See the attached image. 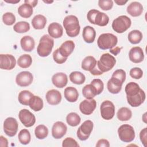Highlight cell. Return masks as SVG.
I'll use <instances>...</instances> for the list:
<instances>
[{"mask_svg":"<svg viewBox=\"0 0 147 147\" xmlns=\"http://www.w3.org/2000/svg\"><path fill=\"white\" fill-rule=\"evenodd\" d=\"M63 24L66 33L69 37H74L79 34L80 26L78 18L75 16L69 15L66 16L63 20Z\"/></svg>","mask_w":147,"mask_h":147,"instance_id":"6da1fadb","label":"cell"},{"mask_svg":"<svg viewBox=\"0 0 147 147\" xmlns=\"http://www.w3.org/2000/svg\"><path fill=\"white\" fill-rule=\"evenodd\" d=\"M53 45V39L49 35L44 34L40 40L37 48V52L41 57H47L51 54Z\"/></svg>","mask_w":147,"mask_h":147,"instance_id":"7a4b0ae2","label":"cell"},{"mask_svg":"<svg viewBox=\"0 0 147 147\" xmlns=\"http://www.w3.org/2000/svg\"><path fill=\"white\" fill-rule=\"evenodd\" d=\"M87 18L90 23L100 26L107 25L109 21V18L107 14L96 9H92L88 11Z\"/></svg>","mask_w":147,"mask_h":147,"instance_id":"3957f363","label":"cell"},{"mask_svg":"<svg viewBox=\"0 0 147 147\" xmlns=\"http://www.w3.org/2000/svg\"><path fill=\"white\" fill-rule=\"evenodd\" d=\"M118 42V38L116 36L112 33L101 34L97 40L98 47L103 50L110 49L114 47Z\"/></svg>","mask_w":147,"mask_h":147,"instance_id":"277c9868","label":"cell"},{"mask_svg":"<svg viewBox=\"0 0 147 147\" xmlns=\"http://www.w3.org/2000/svg\"><path fill=\"white\" fill-rule=\"evenodd\" d=\"M116 63L115 57L109 53H104L101 55L99 61H97V67L102 73L111 70Z\"/></svg>","mask_w":147,"mask_h":147,"instance_id":"5b68a950","label":"cell"},{"mask_svg":"<svg viewBox=\"0 0 147 147\" xmlns=\"http://www.w3.org/2000/svg\"><path fill=\"white\" fill-rule=\"evenodd\" d=\"M131 21L126 16H120L113 20V29L118 33H122L126 31L131 26Z\"/></svg>","mask_w":147,"mask_h":147,"instance_id":"8992f818","label":"cell"},{"mask_svg":"<svg viewBox=\"0 0 147 147\" xmlns=\"http://www.w3.org/2000/svg\"><path fill=\"white\" fill-rule=\"evenodd\" d=\"M119 139L124 142H130L135 138V131L131 125L124 124L121 125L118 129Z\"/></svg>","mask_w":147,"mask_h":147,"instance_id":"52a82bcc","label":"cell"},{"mask_svg":"<svg viewBox=\"0 0 147 147\" xmlns=\"http://www.w3.org/2000/svg\"><path fill=\"white\" fill-rule=\"evenodd\" d=\"M94 124L90 120L85 121L77 130V137L81 141H85L88 138L93 129Z\"/></svg>","mask_w":147,"mask_h":147,"instance_id":"ba28073f","label":"cell"},{"mask_svg":"<svg viewBox=\"0 0 147 147\" xmlns=\"http://www.w3.org/2000/svg\"><path fill=\"white\" fill-rule=\"evenodd\" d=\"M100 115L106 120H110L115 114V106L110 100L103 101L100 107Z\"/></svg>","mask_w":147,"mask_h":147,"instance_id":"9c48e42d","label":"cell"},{"mask_svg":"<svg viewBox=\"0 0 147 147\" xmlns=\"http://www.w3.org/2000/svg\"><path fill=\"white\" fill-rule=\"evenodd\" d=\"M18 128V124L17 120L13 117L7 118L3 123V130L5 133L9 136H14Z\"/></svg>","mask_w":147,"mask_h":147,"instance_id":"30bf717a","label":"cell"},{"mask_svg":"<svg viewBox=\"0 0 147 147\" xmlns=\"http://www.w3.org/2000/svg\"><path fill=\"white\" fill-rule=\"evenodd\" d=\"M18 117L21 123L26 127L33 126L36 122L34 115L29 110L24 109L20 111Z\"/></svg>","mask_w":147,"mask_h":147,"instance_id":"8fae6325","label":"cell"},{"mask_svg":"<svg viewBox=\"0 0 147 147\" xmlns=\"http://www.w3.org/2000/svg\"><path fill=\"white\" fill-rule=\"evenodd\" d=\"M16 64L15 57L9 54L0 55V68L2 69L11 70L13 69Z\"/></svg>","mask_w":147,"mask_h":147,"instance_id":"7c38bea8","label":"cell"},{"mask_svg":"<svg viewBox=\"0 0 147 147\" xmlns=\"http://www.w3.org/2000/svg\"><path fill=\"white\" fill-rule=\"evenodd\" d=\"M33 82L32 74L29 71H22L17 74L16 82L20 87H27Z\"/></svg>","mask_w":147,"mask_h":147,"instance_id":"4fadbf2b","label":"cell"},{"mask_svg":"<svg viewBox=\"0 0 147 147\" xmlns=\"http://www.w3.org/2000/svg\"><path fill=\"white\" fill-rule=\"evenodd\" d=\"M96 107V100L94 99L83 100L79 105L80 112L84 115H90L95 110Z\"/></svg>","mask_w":147,"mask_h":147,"instance_id":"5bb4252c","label":"cell"},{"mask_svg":"<svg viewBox=\"0 0 147 147\" xmlns=\"http://www.w3.org/2000/svg\"><path fill=\"white\" fill-rule=\"evenodd\" d=\"M67 130L66 125L61 121L55 122L52 128V135L56 139L62 138L65 134Z\"/></svg>","mask_w":147,"mask_h":147,"instance_id":"9a60e30c","label":"cell"},{"mask_svg":"<svg viewBox=\"0 0 147 147\" xmlns=\"http://www.w3.org/2000/svg\"><path fill=\"white\" fill-rule=\"evenodd\" d=\"M129 59L134 63H139L143 61L144 54L143 50L140 47H133L129 53Z\"/></svg>","mask_w":147,"mask_h":147,"instance_id":"2e32d148","label":"cell"},{"mask_svg":"<svg viewBox=\"0 0 147 147\" xmlns=\"http://www.w3.org/2000/svg\"><path fill=\"white\" fill-rule=\"evenodd\" d=\"M127 100L128 103L132 107H138L140 106L145 101L146 98V95L145 92L141 88L139 92L132 96H127Z\"/></svg>","mask_w":147,"mask_h":147,"instance_id":"e0dca14e","label":"cell"},{"mask_svg":"<svg viewBox=\"0 0 147 147\" xmlns=\"http://www.w3.org/2000/svg\"><path fill=\"white\" fill-rule=\"evenodd\" d=\"M47 102L51 105H57L61 100V94L57 90L52 89L49 90L45 96Z\"/></svg>","mask_w":147,"mask_h":147,"instance_id":"ac0fdd59","label":"cell"},{"mask_svg":"<svg viewBox=\"0 0 147 147\" xmlns=\"http://www.w3.org/2000/svg\"><path fill=\"white\" fill-rule=\"evenodd\" d=\"M52 82L53 85L56 87L63 88L68 83V78L65 74L63 72H58L52 76Z\"/></svg>","mask_w":147,"mask_h":147,"instance_id":"d6986e66","label":"cell"},{"mask_svg":"<svg viewBox=\"0 0 147 147\" xmlns=\"http://www.w3.org/2000/svg\"><path fill=\"white\" fill-rule=\"evenodd\" d=\"M48 32L51 37L58 38L63 36V28L60 24L52 22L49 24L48 28Z\"/></svg>","mask_w":147,"mask_h":147,"instance_id":"ffe728a7","label":"cell"},{"mask_svg":"<svg viewBox=\"0 0 147 147\" xmlns=\"http://www.w3.org/2000/svg\"><path fill=\"white\" fill-rule=\"evenodd\" d=\"M75 48V43L72 40H67L64 42L60 48L59 51L61 55L64 57H68L74 51Z\"/></svg>","mask_w":147,"mask_h":147,"instance_id":"44dd1931","label":"cell"},{"mask_svg":"<svg viewBox=\"0 0 147 147\" xmlns=\"http://www.w3.org/2000/svg\"><path fill=\"white\" fill-rule=\"evenodd\" d=\"M127 12L132 17H138L143 11V6L138 2H133L127 7Z\"/></svg>","mask_w":147,"mask_h":147,"instance_id":"7402d4cb","label":"cell"},{"mask_svg":"<svg viewBox=\"0 0 147 147\" xmlns=\"http://www.w3.org/2000/svg\"><path fill=\"white\" fill-rule=\"evenodd\" d=\"M82 36L85 42L87 43H92L96 37L95 30L91 26H86L83 28Z\"/></svg>","mask_w":147,"mask_h":147,"instance_id":"603a6c76","label":"cell"},{"mask_svg":"<svg viewBox=\"0 0 147 147\" xmlns=\"http://www.w3.org/2000/svg\"><path fill=\"white\" fill-rule=\"evenodd\" d=\"M21 48L26 52H31L34 48L35 42L33 37L30 36H24L20 41Z\"/></svg>","mask_w":147,"mask_h":147,"instance_id":"cb8c5ba5","label":"cell"},{"mask_svg":"<svg viewBox=\"0 0 147 147\" xmlns=\"http://www.w3.org/2000/svg\"><path fill=\"white\" fill-rule=\"evenodd\" d=\"M97 66L96 59L91 56L86 57L82 62V68L85 71H91Z\"/></svg>","mask_w":147,"mask_h":147,"instance_id":"d4e9b609","label":"cell"},{"mask_svg":"<svg viewBox=\"0 0 147 147\" xmlns=\"http://www.w3.org/2000/svg\"><path fill=\"white\" fill-rule=\"evenodd\" d=\"M122 86V83H121L119 80L112 77L109 80L107 84V87L110 93L114 94H118L121 91Z\"/></svg>","mask_w":147,"mask_h":147,"instance_id":"484cf974","label":"cell"},{"mask_svg":"<svg viewBox=\"0 0 147 147\" xmlns=\"http://www.w3.org/2000/svg\"><path fill=\"white\" fill-rule=\"evenodd\" d=\"M65 98L69 102H76L79 97L78 90L73 87H66L64 91Z\"/></svg>","mask_w":147,"mask_h":147,"instance_id":"4316f807","label":"cell"},{"mask_svg":"<svg viewBox=\"0 0 147 147\" xmlns=\"http://www.w3.org/2000/svg\"><path fill=\"white\" fill-rule=\"evenodd\" d=\"M47 24V19L43 15L38 14L33 17L32 20V26L35 29H42Z\"/></svg>","mask_w":147,"mask_h":147,"instance_id":"83f0119b","label":"cell"},{"mask_svg":"<svg viewBox=\"0 0 147 147\" xmlns=\"http://www.w3.org/2000/svg\"><path fill=\"white\" fill-rule=\"evenodd\" d=\"M19 15L25 18H29L33 13V7L27 3L22 4L18 9Z\"/></svg>","mask_w":147,"mask_h":147,"instance_id":"f1b7e54d","label":"cell"},{"mask_svg":"<svg viewBox=\"0 0 147 147\" xmlns=\"http://www.w3.org/2000/svg\"><path fill=\"white\" fill-rule=\"evenodd\" d=\"M33 96L34 95L29 91L23 90L19 93L18 99L21 104L25 106H29V102Z\"/></svg>","mask_w":147,"mask_h":147,"instance_id":"f546056e","label":"cell"},{"mask_svg":"<svg viewBox=\"0 0 147 147\" xmlns=\"http://www.w3.org/2000/svg\"><path fill=\"white\" fill-rule=\"evenodd\" d=\"M140 90L141 88L139 85L137 83L133 82L127 83L125 89L127 96H132L137 95Z\"/></svg>","mask_w":147,"mask_h":147,"instance_id":"4dcf8cb0","label":"cell"},{"mask_svg":"<svg viewBox=\"0 0 147 147\" xmlns=\"http://www.w3.org/2000/svg\"><path fill=\"white\" fill-rule=\"evenodd\" d=\"M43 100L38 96L34 95L31 99L29 106L31 109L34 111H39L43 108Z\"/></svg>","mask_w":147,"mask_h":147,"instance_id":"1f68e13d","label":"cell"},{"mask_svg":"<svg viewBox=\"0 0 147 147\" xmlns=\"http://www.w3.org/2000/svg\"><path fill=\"white\" fill-rule=\"evenodd\" d=\"M117 116L119 121H127L131 118L132 112L129 108L123 107L118 110Z\"/></svg>","mask_w":147,"mask_h":147,"instance_id":"d6a6232c","label":"cell"},{"mask_svg":"<svg viewBox=\"0 0 147 147\" xmlns=\"http://www.w3.org/2000/svg\"><path fill=\"white\" fill-rule=\"evenodd\" d=\"M70 80L76 84H82L84 83L86 77L83 74L79 71L72 72L69 75Z\"/></svg>","mask_w":147,"mask_h":147,"instance_id":"836d02e7","label":"cell"},{"mask_svg":"<svg viewBox=\"0 0 147 147\" xmlns=\"http://www.w3.org/2000/svg\"><path fill=\"white\" fill-rule=\"evenodd\" d=\"M32 63V59L28 54H24L19 57L17 60V64L22 68L29 67Z\"/></svg>","mask_w":147,"mask_h":147,"instance_id":"e575fe53","label":"cell"},{"mask_svg":"<svg viewBox=\"0 0 147 147\" xmlns=\"http://www.w3.org/2000/svg\"><path fill=\"white\" fill-rule=\"evenodd\" d=\"M142 34L138 30H133L128 34V40L133 44H137L140 42L142 39Z\"/></svg>","mask_w":147,"mask_h":147,"instance_id":"d590c367","label":"cell"},{"mask_svg":"<svg viewBox=\"0 0 147 147\" xmlns=\"http://www.w3.org/2000/svg\"><path fill=\"white\" fill-rule=\"evenodd\" d=\"M82 94L83 96L87 99H92L97 95L96 89L91 84H87L83 88Z\"/></svg>","mask_w":147,"mask_h":147,"instance_id":"8d00e7d4","label":"cell"},{"mask_svg":"<svg viewBox=\"0 0 147 147\" xmlns=\"http://www.w3.org/2000/svg\"><path fill=\"white\" fill-rule=\"evenodd\" d=\"M66 121L67 123L71 126H78L80 121L81 119L80 116L76 113L72 112L69 113L66 117Z\"/></svg>","mask_w":147,"mask_h":147,"instance_id":"74e56055","label":"cell"},{"mask_svg":"<svg viewBox=\"0 0 147 147\" xmlns=\"http://www.w3.org/2000/svg\"><path fill=\"white\" fill-rule=\"evenodd\" d=\"M34 134L36 137L39 140L46 138L48 134V129L44 125H39L35 128Z\"/></svg>","mask_w":147,"mask_h":147,"instance_id":"f35d334b","label":"cell"},{"mask_svg":"<svg viewBox=\"0 0 147 147\" xmlns=\"http://www.w3.org/2000/svg\"><path fill=\"white\" fill-rule=\"evenodd\" d=\"M18 138L21 144L23 145L28 144L31 140V136L29 131L26 129H22L18 133Z\"/></svg>","mask_w":147,"mask_h":147,"instance_id":"ab89813d","label":"cell"},{"mask_svg":"<svg viewBox=\"0 0 147 147\" xmlns=\"http://www.w3.org/2000/svg\"><path fill=\"white\" fill-rule=\"evenodd\" d=\"M14 30L18 33H26L30 29V25L26 21H20L16 23L13 26Z\"/></svg>","mask_w":147,"mask_h":147,"instance_id":"60d3db41","label":"cell"},{"mask_svg":"<svg viewBox=\"0 0 147 147\" xmlns=\"http://www.w3.org/2000/svg\"><path fill=\"white\" fill-rule=\"evenodd\" d=\"M2 21L6 25H12L16 22V17L12 13L7 12L3 14Z\"/></svg>","mask_w":147,"mask_h":147,"instance_id":"b9f144b4","label":"cell"},{"mask_svg":"<svg viewBox=\"0 0 147 147\" xmlns=\"http://www.w3.org/2000/svg\"><path fill=\"white\" fill-rule=\"evenodd\" d=\"M111 77L116 79L123 84L126 79V72L122 69H117L113 72Z\"/></svg>","mask_w":147,"mask_h":147,"instance_id":"7bdbcfd3","label":"cell"},{"mask_svg":"<svg viewBox=\"0 0 147 147\" xmlns=\"http://www.w3.org/2000/svg\"><path fill=\"white\" fill-rule=\"evenodd\" d=\"M91 84H92L95 88L96 89L97 95L100 94L103 90L104 84L103 82L99 79H93L91 82Z\"/></svg>","mask_w":147,"mask_h":147,"instance_id":"ee69618b","label":"cell"},{"mask_svg":"<svg viewBox=\"0 0 147 147\" xmlns=\"http://www.w3.org/2000/svg\"><path fill=\"white\" fill-rule=\"evenodd\" d=\"M99 7L103 10H109L113 6V2L111 0H99L98 1Z\"/></svg>","mask_w":147,"mask_h":147,"instance_id":"f6af8a7d","label":"cell"},{"mask_svg":"<svg viewBox=\"0 0 147 147\" xmlns=\"http://www.w3.org/2000/svg\"><path fill=\"white\" fill-rule=\"evenodd\" d=\"M129 74L132 78L135 79H140L142 77L143 71L140 68L134 67L130 70Z\"/></svg>","mask_w":147,"mask_h":147,"instance_id":"bcb514c9","label":"cell"},{"mask_svg":"<svg viewBox=\"0 0 147 147\" xmlns=\"http://www.w3.org/2000/svg\"><path fill=\"white\" fill-rule=\"evenodd\" d=\"M53 58L54 61L57 64H63L66 61L67 57H64L61 55L59 49H56L53 53Z\"/></svg>","mask_w":147,"mask_h":147,"instance_id":"7dc6e473","label":"cell"},{"mask_svg":"<svg viewBox=\"0 0 147 147\" xmlns=\"http://www.w3.org/2000/svg\"><path fill=\"white\" fill-rule=\"evenodd\" d=\"M63 147H68V146H74V147H79V145L75 140L71 137H67L64 139L62 143Z\"/></svg>","mask_w":147,"mask_h":147,"instance_id":"c3c4849f","label":"cell"},{"mask_svg":"<svg viewBox=\"0 0 147 147\" xmlns=\"http://www.w3.org/2000/svg\"><path fill=\"white\" fill-rule=\"evenodd\" d=\"M140 138L144 146L146 145V138H147V128L143 129L140 133Z\"/></svg>","mask_w":147,"mask_h":147,"instance_id":"681fc988","label":"cell"},{"mask_svg":"<svg viewBox=\"0 0 147 147\" xmlns=\"http://www.w3.org/2000/svg\"><path fill=\"white\" fill-rule=\"evenodd\" d=\"M96 146L97 147H109L110 146L109 142L106 139H100L98 141L97 144H96Z\"/></svg>","mask_w":147,"mask_h":147,"instance_id":"f907efd6","label":"cell"},{"mask_svg":"<svg viewBox=\"0 0 147 147\" xmlns=\"http://www.w3.org/2000/svg\"><path fill=\"white\" fill-rule=\"evenodd\" d=\"M0 146L2 147H7L8 146L7 140L2 136L0 137Z\"/></svg>","mask_w":147,"mask_h":147,"instance_id":"816d5d0a","label":"cell"},{"mask_svg":"<svg viewBox=\"0 0 147 147\" xmlns=\"http://www.w3.org/2000/svg\"><path fill=\"white\" fill-rule=\"evenodd\" d=\"M24 2L25 3H27V4H29L31 6H32L33 7H35L37 4V2H38V1L37 0H31V1H29V0H25L24 1Z\"/></svg>","mask_w":147,"mask_h":147,"instance_id":"f5cc1de1","label":"cell"},{"mask_svg":"<svg viewBox=\"0 0 147 147\" xmlns=\"http://www.w3.org/2000/svg\"><path fill=\"white\" fill-rule=\"evenodd\" d=\"M121 49V48H119V47H115V48H114V49H110V52L111 53H113V55H114L115 56H116L118 53L120 52Z\"/></svg>","mask_w":147,"mask_h":147,"instance_id":"db71d44e","label":"cell"},{"mask_svg":"<svg viewBox=\"0 0 147 147\" xmlns=\"http://www.w3.org/2000/svg\"><path fill=\"white\" fill-rule=\"evenodd\" d=\"M114 2H115V3H116L117 5H125L126 3H127V1H114Z\"/></svg>","mask_w":147,"mask_h":147,"instance_id":"11a10c76","label":"cell"},{"mask_svg":"<svg viewBox=\"0 0 147 147\" xmlns=\"http://www.w3.org/2000/svg\"><path fill=\"white\" fill-rule=\"evenodd\" d=\"M5 2H7V3H13V4H15V3H18L20 2V0H17V1H13V0H9V1H7V0H5L4 1Z\"/></svg>","mask_w":147,"mask_h":147,"instance_id":"9f6ffc18","label":"cell"},{"mask_svg":"<svg viewBox=\"0 0 147 147\" xmlns=\"http://www.w3.org/2000/svg\"><path fill=\"white\" fill-rule=\"evenodd\" d=\"M146 113H145L144 115H143V117H142V119L144 121V122L145 123H146Z\"/></svg>","mask_w":147,"mask_h":147,"instance_id":"6f0895ef","label":"cell"},{"mask_svg":"<svg viewBox=\"0 0 147 147\" xmlns=\"http://www.w3.org/2000/svg\"><path fill=\"white\" fill-rule=\"evenodd\" d=\"M44 2L45 3H52V2H53V1H49V2H48V1H44Z\"/></svg>","mask_w":147,"mask_h":147,"instance_id":"680465c9","label":"cell"}]
</instances>
